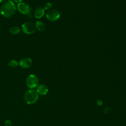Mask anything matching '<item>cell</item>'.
<instances>
[{
	"label": "cell",
	"instance_id": "3957f363",
	"mask_svg": "<svg viewBox=\"0 0 126 126\" xmlns=\"http://www.w3.org/2000/svg\"><path fill=\"white\" fill-rule=\"evenodd\" d=\"M39 80L38 77L34 74H30L26 79V85L30 89H33L38 85Z\"/></svg>",
	"mask_w": 126,
	"mask_h": 126
},
{
	"label": "cell",
	"instance_id": "7c38bea8",
	"mask_svg": "<svg viewBox=\"0 0 126 126\" xmlns=\"http://www.w3.org/2000/svg\"><path fill=\"white\" fill-rule=\"evenodd\" d=\"M8 65L11 68H15L18 66L19 63L16 60H12L8 62Z\"/></svg>",
	"mask_w": 126,
	"mask_h": 126
},
{
	"label": "cell",
	"instance_id": "30bf717a",
	"mask_svg": "<svg viewBox=\"0 0 126 126\" xmlns=\"http://www.w3.org/2000/svg\"><path fill=\"white\" fill-rule=\"evenodd\" d=\"M35 27L36 29L40 32H42L44 31L45 29V25L43 22L41 21H37L35 23Z\"/></svg>",
	"mask_w": 126,
	"mask_h": 126
},
{
	"label": "cell",
	"instance_id": "52a82bcc",
	"mask_svg": "<svg viewBox=\"0 0 126 126\" xmlns=\"http://www.w3.org/2000/svg\"><path fill=\"white\" fill-rule=\"evenodd\" d=\"M32 63V61L29 57H24L21 59L19 62V65L23 68H28L30 67Z\"/></svg>",
	"mask_w": 126,
	"mask_h": 126
},
{
	"label": "cell",
	"instance_id": "8fae6325",
	"mask_svg": "<svg viewBox=\"0 0 126 126\" xmlns=\"http://www.w3.org/2000/svg\"><path fill=\"white\" fill-rule=\"evenodd\" d=\"M9 32L10 33L12 34L16 35L19 34L21 32L20 28L18 26H13L10 28L9 30Z\"/></svg>",
	"mask_w": 126,
	"mask_h": 126
},
{
	"label": "cell",
	"instance_id": "7a4b0ae2",
	"mask_svg": "<svg viewBox=\"0 0 126 126\" xmlns=\"http://www.w3.org/2000/svg\"><path fill=\"white\" fill-rule=\"evenodd\" d=\"M38 98V94L33 89H29L26 91L24 94L25 102L28 104H32L35 103Z\"/></svg>",
	"mask_w": 126,
	"mask_h": 126
},
{
	"label": "cell",
	"instance_id": "ba28073f",
	"mask_svg": "<svg viewBox=\"0 0 126 126\" xmlns=\"http://www.w3.org/2000/svg\"><path fill=\"white\" fill-rule=\"evenodd\" d=\"M36 92L41 95H45L48 91L47 87L43 84H40L36 87Z\"/></svg>",
	"mask_w": 126,
	"mask_h": 126
},
{
	"label": "cell",
	"instance_id": "5bb4252c",
	"mask_svg": "<svg viewBox=\"0 0 126 126\" xmlns=\"http://www.w3.org/2000/svg\"><path fill=\"white\" fill-rule=\"evenodd\" d=\"M5 126H12V124L10 120H7L5 122Z\"/></svg>",
	"mask_w": 126,
	"mask_h": 126
},
{
	"label": "cell",
	"instance_id": "277c9868",
	"mask_svg": "<svg viewBox=\"0 0 126 126\" xmlns=\"http://www.w3.org/2000/svg\"><path fill=\"white\" fill-rule=\"evenodd\" d=\"M22 31L26 34H31L33 33L36 31L35 25L31 22H26L22 24Z\"/></svg>",
	"mask_w": 126,
	"mask_h": 126
},
{
	"label": "cell",
	"instance_id": "6da1fadb",
	"mask_svg": "<svg viewBox=\"0 0 126 126\" xmlns=\"http://www.w3.org/2000/svg\"><path fill=\"white\" fill-rule=\"evenodd\" d=\"M16 7L14 2L10 0L5 1L1 5L0 9V14L4 17L9 18L15 13Z\"/></svg>",
	"mask_w": 126,
	"mask_h": 126
},
{
	"label": "cell",
	"instance_id": "ac0fdd59",
	"mask_svg": "<svg viewBox=\"0 0 126 126\" xmlns=\"http://www.w3.org/2000/svg\"></svg>",
	"mask_w": 126,
	"mask_h": 126
},
{
	"label": "cell",
	"instance_id": "4fadbf2b",
	"mask_svg": "<svg viewBox=\"0 0 126 126\" xmlns=\"http://www.w3.org/2000/svg\"><path fill=\"white\" fill-rule=\"evenodd\" d=\"M52 3L49 2H48L45 4L43 8L44 9V10H49L52 8Z\"/></svg>",
	"mask_w": 126,
	"mask_h": 126
},
{
	"label": "cell",
	"instance_id": "9c48e42d",
	"mask_svg": "<svg viewBox=\"0 0 126 126\" xmlns=\"http://www.w3.org/2000/svg\"><path fill=\"white\" fill-rule=\"evenodd\" d=\"M45 13V10L42 7H38L34 12V17L37 19H40L43 16Z\"/></svg>",
	"mask_w": 126,
	"mask_h": 126
},
{
	"label": "cell",
	"instance_id": "2e32d148",
	"mask_svg": "<svg viewBox=\"0 0 126 126\" xmlns=\"http://www.w3.org/2000/svg\"><path fill=\"white\" fill-rule=\"evenodd\" d=\"M23 0H12L13 1L15 2H17V3H20V2H22Z\"/></svg>",
	"mask_w": 126,
	"mask_h": 126
},
{
	"label": "cell",
	"instance_id": "9a60e30c",
	"mask_svg": "<svg viewBox=\"0 0 126 126\" xmlns=\"http://www.w3.org/2000/svg\"><path fill=\"white\" fill-rule=\"evenodd\" d=\"M97 105H98L101 106V105H102L103 102H102V100H101L99 99V100H97Z\"/></svg>",
	"mask_w": 126,
	"mask_h": 126
},
{
	"label": "cell",
	"instance_id": "8992f818",
	"mask_svg": "<svg viewBox=\"0 0 126 126\" xmlns=\"http://www.w3.org/2000/svg\"><path fill=\"white\" fill-rule=\"evenodd\" d=\"M61 16L60 12L55 9L49 10L46 15V18L50 21L54 22L58 20Z\"/></svg>",
	"mask_w": 126,
	"mask_h": 126
},
{
	"label": "cell",
	"instance_id": "5b68a950",
	"mask_svg": "<svg viewBox=\"0 0 126 126\" xmlns=\"http://www.w3.org/2000/svg\"><path fill=\"white\" fill-rule=\"evenodd\" d=\"M17 8L19 11L23 14L31 16L32 10L30 5L27 3L23 2L18 3L17 5Z\"/></svg>",
	"mask_w": 126,
	"mask_h": 126
},
{
	"label": "cell",
	"instance_id": "e0dca14e",
	"mask_svg": "<svg viewBox=\"0 0 126 126\" xmlns=\"http://www.w3.org/2000/svg\"><path fill=\"white\" fill-rule=\"evenodd\" d=\"M5 1V0H0V2H3Z\"/></svg>",
	"mask_w": 126,
	"mask_h": 126
}]
</instances>
